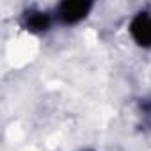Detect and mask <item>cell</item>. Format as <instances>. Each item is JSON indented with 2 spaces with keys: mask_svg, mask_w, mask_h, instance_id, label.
Wrapping results in <instances>:
<instances>
[{
  "mask_svg": "<svg viewBox=\"0 0 151 151\" xmlns=\"http://www.w3.org/2000/svg\"><path fill=\"white\" fill-rule=\"evenodd\" d=\"M93 4L91 2H82V0H68L59 6V18L64 23H77L80 20H84L89 11H91Z\"/></svg>",
  "mask_w": 151,
  "mask_h": 151,
  "instance_id": "1",
  "label": "cell"
},
{
  "mask_svg": "<svg viewBox=\"0 0 151 151\" xmlns=\"http://www.w3.org/2000/svg\"><path fill=\"white\" fill-rule=\"evenodd\" d=\"M130 34L140 46H151V13H139L130 23Z\"/></svg>",
  "mask_w": 151,
  "mask_h": 151,
  "instance_id": "2",
  "label": "cell"
},
{
  "mask_svg": "<svg viewBox=\"0 0 151 151\" xmlns=\"http://www.w3.org/2000/svg\"><path fill=\"white\" fill-rule=\"evenodd\" d=\"M50 16L41 11H29L25 18V25L30 32H45L50 27Z\"/></svg>",
  "mask_w": 151,
  "mask_h": 151,
  "instance_id": "3",
  "label": "cell"
}]
</instances>
